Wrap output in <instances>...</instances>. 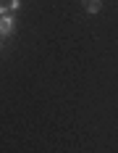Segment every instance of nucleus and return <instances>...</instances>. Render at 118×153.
I'll list each match as a JSON object with an SVG mask.
<instances>
[{"label":"nucleus","instance_id":"2","mask_svg":"<svg viewBox=\"0 0 118 153\" xmlns=\"http://www.w3.org/2000/svg\"><path fill=\"white\" fill-rule=\"evenodd\" d=\"M21 5V0H0V13H11Z\"/></svg>","mask_w":118,"mask_h":153},{"label":"nucleus","instance_id":"1","mask_svg":"<svg viewBox=\"0 0 118 153\" xmlns=\"http://www.w3.org/2000/svg\"><path fill=\"white\" fill-rule=\"evenodd\" d=\"M13 32V19L11 13H0V37H8Z\"/></svg>","mask_w":118,"mask_h":153},{"label":"nucleus","instance_id":"3","mask_svg":"<svg viewBox=\"0 0 118 153\" xmlns=\"http://www.w3.org/2000/svg\"><path fill=\"white\" fill-rule=\"evenodd\" d=\"M81 3H84V11L87 13H97L100 5H103V0H81Z\"/></svg>","mask_w":118,"mask_h":153}]
</instances>
